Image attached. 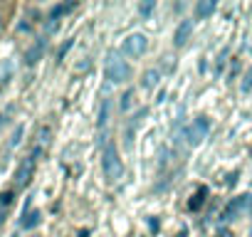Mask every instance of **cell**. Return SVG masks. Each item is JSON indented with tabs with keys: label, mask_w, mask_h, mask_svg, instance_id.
<instances>
[{
	"label": "cell",
	"mask_w": 252,
	"mask_h": 237,
	"mask_svg": "<svg viewBox=\"0 0 252 237\" xmlns=\"http://www.w3.org/2000/svg\"><path fill=\"white\" fill-rule=\"evenodd\" d=\"M104 72H106V79L111 84H124V82L131 79V67H129V62H126V59H121L119 52H109L106 55Z\"/></svg>",
	"instance_id": "6da1fadb"
},
{
	"label": "cell",
	"mask_w": 252,
	"mask_h": 237,
	"mask_svg": "<svg viewBox=\"0 0 252 237\" xmlns=\"http://www.w3.org/2000/svg\"><path fill=\"white\" fill-rule=\"evenodd\" d=\"M101 168H104V176H106L109 183H116L124 176V163H121V158H119V153H116V148L111 144L101 153Z\"/></svg>",
	"instance_id": "7a4b0ae2"
},
{
	"label": "cell",
	"mask_w": 252,
	"mask_h": 237,
	"mask_svg": "<svg viewBox=\"0 0 252 237\" xmlns=\"http://www.w3.org/2000/svg\"><path fill=\"white\" fill-rule=\"evenodd\" d=\"M208 131H210V121H208L205 116H198V118H193V124H188V126H186V131H183V136H186V144H188L190 148H198V146L205 141Z\"/></svg>",
	"instance_id": "3957f363"
},
{
	"label": "cell",
	"mask_w": 252,
	"mask_h": 237,
	"mask_svg": "<svg viewBox=\"0 0 252 237\" xmlns=\"http://www.w3.org/2000/svg\"><path fill=\"white\" fill-rule=\"evenodd\" d=\"M121 50H124V55H129V57H141L146 50H149V40H146V35H141V32H134V35H129L124 40V45H121Z\"/></svg>",
	"instance_id": "277c9868"
},
{
	"label": "cell",
	"mask_w": 252,
	"mask_h": 237,
	"mask_svg": "<svg viewBox=\"0 0 252 237\" xmlns=\"http://www.w3.org/2000/svg\"><path fill=\"white\" fill-rule=\"evenodd\" d=\"M32 176H35V158L30 156V158H23V161H20V166H18V171H15V185H18V188L30 185Z\"/></svg>",
	"instance_id": "5b68a950"
},
{
	"label": "cell",
	"mask_w": 252,
	"mask_h": 237,
	"mask_svg": "<svg viewBox=\"0 0 252 237\" xmlns=\"http://www.w3.org/2000/svg\"><path fill=\"white\" fill-rule=\"evenodd\" d=\"M45 45H47V40H45V37H40L32 47H28V50H25V64H28V67H35V64L42 59V55H45Z\"/></svg>",
	"instance_id": "8992f818"
},
{
	"label": "cell",
	"mask_w": 252,
	"mask_h": 237,
	"mask_svg": "<svg viewBox=\"0 0 252 237\" xmlns=\"http://www.w3.org/2000/svg\"><path fill=\"white\" fill-rule=\"evenodd\" d=\"M190 35H193V20H181V25L176 28V35H173V45L176 47H186Z\"/></svg>",
	"instance_id": "52a82bcc"
},
{
	"label": "cell",
	"mask_w": 252,
	"mask_h": 237,
	"mask_svg": "<svg viewBox=\"0 0 252 237\" xmlns=\"http://www.w3.org/2000/svg\"><path fill=\"white\" fill-rule=\"evenodd\" d=\"M240 215H245V195H240V198H235L227 207H225V212H222V220H237Z\"/></svg>",
	"instance_id": "ba28073f"
},
{
	"label": "cell",
	"mask_w": 252,
	"mask_h": 237,
	"mask_svg": "<svg viewBox=\"0 0 252 237\" xmlns=\"http://www.w3.org/2000/svg\"><path fill=\"white\" fill-rule=\"evenodd\" d=\"M158 82H161V72L158 69H146L144 77H141L144 89H154V87H158Z\"/></svg>",
	"instance_id": "9c48e42d"
},
{
	"label": "cell",
	"mask_w": 252,
	"mask_h": 237,
	"mask_svg": "<svg viewBox=\"0 0 252 237\" xmlns=\"http://www.w3.org/2000/svg\"><path fill=\"white\" fill-rule=\"evenodd\" d=\"M40 210H32V212H28V215H23V220H20V227L23 230H32V227H37L40 225Z\"/></svg>",
	"instance_id": "30bf717a"
},
{
	"label": "cell",
	"mask_w": 252,
	"mask_h": 237,
	"mask_svg": "<svg viewBox=\"0 0 252 237\" xmlns=\"http://www.w3.org/2000/svg\"><path fill=\"white\" fill-rule=\"evenodd\" d=\"M215 13V0H200V3L195 5V15L198 18H208Z\"/></svg>",
	"instance_id": "8fae6325"
},
{
	"label": "cell",
	"mask_w": 252,
	"mask_h": 237,
	"mask_svg": "<svg viewBox=\"0 0 252 237\" xmlns=\"http://www.w3.org/2000/svg\"><path fill=\"white\" fill-rule=\"evenodd\" d=\"M134 99H136V91H134V89H126V91L121 94L119 109H121V111H129V109H131V104H134Z\"/></svg>",
	"instance_id": "7c38bea8"
},
{
	"label": "cell",
	"mask_w": 252,
	"mask_h": 237,
	"mask_svg": "<svg viewBox=\"0 0 252 237\" xmlns=\"http://www.w3.org/2000/svg\"><path fill=\"white\" fill-rule=\"evenodd\" d=\"M106 121H109V99L101 101V109H99V118H96V126L104 131L106 129Z\"/></svg>",
	"instance_id": "4fadbf2b"
},
{
	"label": "cell",
	"mask_w": 252,
	"mask_h": 237,
	"mask_svg": "<svg viewBox=\"0 0 252 237\" xmlns=\"http://www.w3.org/2000/svg\"><path fill=\"white\" fill-rule=\"evenodd\" d=\"M13 77V64L5 59V62H0V87H5Z\"/></svg>",
	"instance_id": "5bb4252c"
},
{
	"label": "cell",
	"mask_w": 252,
	"mask_h": 237,
	"mask_svg": "<svg viewBox=\"0 0 252 237\" xmlns=\"http://www.w3.org/2000/svg\"><path fill=\"white\" fill-rule=\"evenodd\" d=\"M205 195H208V188H198V193L190 198V203H188V207L190 210H200V205H203V200H205Z\"/></svg>",
	"instance_id": "9a60e30c"
},
{
	"label": "cell",
	"mask_w": 252,
	"mask_h": 237,
	"mask_svg": "<svg viewBox=\"0 0 252 237\" xmlns=\"http://www.w3.org/2000/svg\"><path fill=\"white\" fill-rule=\"evenodd\" d=\"M50 136H52L50 126H42V129H40V134H37V144H40L37 148H45V146L50 144Z\"/></svg>",
	"instance_id": "2e32d148"
},
{
	"label": "cell",
	"mask_w": 252,
	"mask_h": 237,
	"mask_svg": "<svg viewBox=\"0 0 252 237\" xmlns=\"http://www.w3.org/2000/svg\"><path fill=\"white\" fill-rule=\"evenodd\" d=\"M240 89H242V94H250V91H252V69H247V74H245Z\"/></svg>",
	"instance_id": "e0dca14e"
},
{
	"label": "cell",
	"mask_w": 252,
	"mask_h": 237,
	"mask_svg": "<svg viewBox=\"0 0 252 237\" xmlns=\"http://www.w3.org/2000/svg\"><path fill=\"white\" fill-rule=\"evenodd\" d=\"M60 30V20H47L45 23V35H55Z\"/></svg>",
	"instance_id": "ac0fdd59"
},
{
	"label": "cell",
	"mask_w": 252,
	"mask_h": 237,
	"mask_svg": "<svg viewBox=\"0 0 252 237\" xmlns=\"http://www.w3.org/2000/svg\"><path fill=\"white\" fill-rule=\"evenodd\" d=\"M154 8H156V3H154V0H146V3H141V5H139L141 15H151V13H154Z\"/></svg>",
	"instance_id": "d6986e66"
},
{
	"label": "cell",
	"mask_w": 252,
	"mask_h": 237,
	"mask_svg": "<svg viewBox=\"0 0 252 237\" xmlns=\"http://www.w3.org/2000/svg\"><path fill=\"white\" fill-rule=\"evenodd\" d=\"M13 198H15V195H13L10 190H5V193H0V207H8V205L13 203Z\"/></svg>",
	"instance_id": "ffe728a7"
},
{
	"label": "cell",
	"mask_w": 252,
	"mask_h": 237,
	"mask_svg": "<svg viewBox=\"0 0 252 237\" xmlns=\"http://www.w3.org/2000/svg\"><path fill=\"white\" fill-rule=\"evenodd\" d=\"M89 64H92V62H89V57H84V59H82V62L74 67V74H82V72H87V69H89Z\"/></svg>",
	"instance_id": "44dd1931"
},
{
	"label": "cell",
	"mask_w": 252,
	"mask_h": 237,
	"mask_svg": "<svg viewBox=\"0 0 252 237\" xmlns=\"http://www.w3.org/2000/svg\"><path fill=\"white\" fill-rule=\"evenodd\" d=\"M20 139H23V126H18V129H15V134H13V139H10V146H18V144H20Z\"/></svg>",
	"instance_id": "7402d4cb"
},
{
	"label": "cell",
	"mask_w": 252,
	"mask_h": 237,
	"mask_svg": "<svg viewBox=\"0 0 252 237\" xmlns=\"http://www.w3.org/2000/svg\"><path fill=\"white\" fill-rule=\"evenodd\" d=\"M245 215H252V195H245Z\"/></svg>",
	"instance_id": "603a6c76"
},
{
	"label": "cell",
	"mask_w": 252,
	"mask_h": 237,
	"mask_svg": "<svg viewBox=\"0 0 252 237\" xmlns=\"http://www.w3.org/2000/svg\"><path fill=\"white\" fill-rule=\"evenodd\" d=\"M240 72V59H232V64H230V77H235Z\"/></svg>",
	"instance_id": "cb8c5ba5"
},
{
	"label": "cell",
	"mask_w": 252,
	"mask_h": 237,
	"mask_svg": "<svg viewBox=\"0 0 252 237\" xmlns=\"http://www.w3.org/2000/svg\"><path fill=\"white\" fill-rule=\"evenodd\" d=\"M237 176H240L237 171H235V173H230V176H227V185H235V183H237Z\"/></svg>",
	"instance_id": "d4e9b609"
},
{
	"label": "cell",
	"mask_w": 252,
	"mask_h": 237,
	"mask_svg": "<svg viewBox=\"0 0 252 237\" xmlns=\"http://www.w3.org/2000/svg\"><path fill=\"white\" fill-rule=\"evenodd\" d=\"M69 47H72V42H67V45H62V50H60V59H62L64 55H67V50H69Z\"/></svg>",
	"instance_id": "484cf974"
},
{
	"label": "cell",
	"mask_w": 252,
	"mask_h": 237,
	"mask_svg": "<svg viewBox=\"0 0 252 237\" xmlns=\"http://www.w3.org/2000/svg\"><path fill=\"white\" fill-rule=\"evenodd\" d=\"M218 237H235V235H232L230 230H220V232H218Z\"/></svg>",
	"instance_id": "4316f807"
},
{
	"label": "cell",
	"mask_w": 252,
	"mask_h": 237,
	"mask_svg": "<svg viewBox=\"0 0 252 237\" xmlns=\"http://www.w3.org/2000/svg\"><path fill=\"white\" fill-rule=\"evenodd\" d=\"M79 237H89V232H87V230H82V232H79Z\"/></svg>",
	"instance_id": "83f0119b"
},
{
	"label": "cell",
	"mask_w": 252,
	"mask_h": 237,
	"mask_svg": "<svg viewBox=\"0 0 252 237\" xmlns=\"http://www.w3.org/2000/svg\"><path fill=\"white\" fill-rule=\"evenodd\" d=\"M3 124H5V116H3V114H0V126H3Z\"/></svg>",
	"instance_id": "f1b7e54d"
},
{
	"label": "cell",
	"mask_w": 252,
	"mask_h": 237,
	"mask_svg": "<svg viewBox=\"0 0 252 237\" xmlns=\"http://www.w3.org/2000/svg\"><path fill=\"white\" fill-rule=\"evenodd\" d=\"M247 235H250V237H252V225H250V232H247Z\"/></svg>",
	"instance_id": "f546056e"
},
{
	"label": "cell",
	"mask_w": 252,
	"mask_h": 237,
	"mask_svg": "<svg viewBox=\"0 0 252 237\" xmlns=\"http://www.w3.org/2000/svg\"><path fill=\"white\" fill-rule=\"evenodd\" d=\"M0 28H3V23H0Z\"/></svg>",
	"instance_id": "4dcf8cb0"
}]
</instances>
